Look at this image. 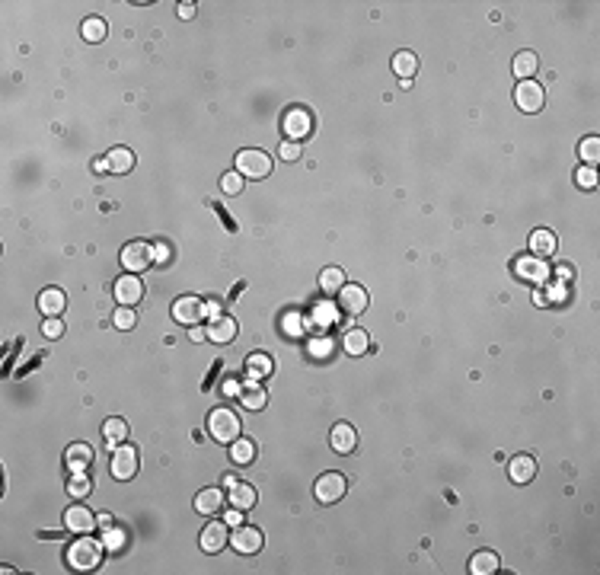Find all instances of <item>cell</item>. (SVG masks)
Segmentation results:
<instances>
[{
  "label": "cell",
  "mask_w": 600,
  "mask_h": 575,
  "mask_svg": "<svg viewBox=\"0 0 600 575\" xmlns=\"http://www.w3.org/2000/svg\"><path fill=\"white\" fill-rule=\"evenodd\" d=\"M99 560H103V544L93 540V537L77 540V544H70V550H68V566L77 569V572H93V569L99 566Z\"/></svg>",
  "instance_id": "obj_1"
},
{
  "label": "cell",
  "mask_w": 600,
  "mask_h": 575,
  "mask_svg": "<svg viewBox=\"0 0 600 575\" xmlns=\"http://www.w3.org/2000/svg\"><path fill=\"white\" fill-rule=\"evenodd\" d=\"M153 256H157V262H166V259H170V246H166V243H157V246H153Z\"/></svg>",
  "instance_id": "obj_44"
},
{
  "label": "cell",
  "mask_w": 600,
  "mask_h": 575,
  "mask_svg": "<svg viewBox=\"0 0 600 575\" xmlns=\"http://www.w3.org/2000/svg\"><path fill=\"white\" fill-rule=\"evenodd\" d=\"M502 569V560H498V553H492V550H479L470 560V572L473 575H492V572H498Z\"/></svg>",
  "instance_id": "obj_22"
},
{
  "label": "cell",
  "mask_w": 600,
  "mask_h": 575,
  "mask_svg": "<svg viewBox=\"0 0 600 575\" xmlns=\"http://www.w3.org/2000/svg\"><path fill=\"white\" fill-rule=\"evenodd\" d=\"M90 489H93V483H90V477H87V473H70L68 492L74 495V499H83V495H90Z\"/></svg>",
  "instance_id": "obj_35"
},
{
  "label": "cell",
  "mask_w": 600,
  "mask_h": 575,
  "mask_svg": "<svg viewBox=\"0 0 600 575\" xmlns=\"http://www.w3.org/2000/svg\"><path fill=\"white\" fill-rule=\"evenodd\" d=\"M208 339V329H198V326H192V342H202Z\"/></svg>",
  "instance_id": "obj_46"
},
{
  "label": "cell",
  "mask_w": 600,
  "mask_h": 575,
  "mask_svg": "<svg viewBox=\"0 0 600 575\" xmlns=\"http://www.w3.org/2000/svg\"><path fill=\"white\" fill-rule=\"evenodd\" d=\"M514 103L524 112H540L543 103H546V90L540 84H533V80H520L518 90H514Z\"/></svg>",
  "instance_id": "obj_7"
},
{
  "label": "cell",
  "mask_w": 600,
  "mask_h": 575,
  "mask_svg": "<svg viewBox=\"0 0 600 575\" xmlns=\"http://www.w3.org/2000/svg\"><path fill=\"white\" fill-rule=\"evenodd\" d=\"M345 492H348V483L342 473H323L316 479V502L320 505H336Z\"/></svg>",
  "instance_id": "obj_6"
},
{
  "label": "cell",
  "mask_w": 600,
  "mask_h": 575,
  "mask_svg": "<svg viewBox=\"0 0 600 575\" xmlns=\"http://www.w3.org/2000/svg\"><path fill=\"white\" fill-rule=\"evenodd\" d=\"M240 400L246 409H265V403H269V390L259 384H246L240 390Z\"/></svg>",
  "instance_id": "obj_29"
},
{
  "label": "cell",
  "mask_w": 600,
  "mask_h": 575,
  "mask_svg": "<svg viewBox=\"0 0 600 575\" xmlns=\"http://www.w3.org/2000/svg\"><path fill=\"white\" fill-rule=\"evenodd\" d=\"M246 371H249V378H269L275 371V364H271V358L265 352H255V355L246 358Z\"/></svg>",
  "instance_id": "obj_30"
},
{
  "label": "cell",
  "mask_w": 600,
  "mask_h": 575,
  "mask_svg": "<svg viewBox=\"0 0 600 575\" xmlns=\"http://www.w3.org/2000/svg\"><path fill=\"white\" fill-rule=\"evenodd\" d=\"M198 544H202L204 553H220L227 544H230V530H227V521H211V524H204L202 540H198Z\"/></svg>",
  "instance_id": "obj_11"
},
{
  "label": "cell",
  "mask_w": 600,
  "mask_h": 575,
  "mask_svg": "<svg viewBox=\"0 0 600 575\" xmlns=\"http://www.w3.org/2000/svg\"><path fill=\"white\" fill-rule=\"evenodd\" d=\"M64 524H68V530H74V534H90L99 521L87 505H70L68 511H64Z\"/></svg>",
  "instance_id": "obj_14"
},
{
  "label": "cell",
  "mask_w": 600,
  "mask_h": 575,
  "mask_svg": "<svg viewBox=\"0 0 600 575\" xmlns=\"http://www.w3.org/2000/svg\"><path fill=\"white\" fill-rule=\"evenodd\" d=\"M105 167H109V173H131L135 170V154L128 147H112L105 154Z\"/></svg>",
  "instance_id": "obj_21"
},
{
  "label": "cell",
  "mask_w": 600,
  "mask_h": 575,
  "mask_svg": "<svg viewBox=\"0 0 600 575\" xmlns=\"http://www.w3.org/2000/svg\"><path fill=\"white\" fill-rule=\"evenodd\" d=\"M393 70H396L399 80H412L415 70H419V58L412 52H396L393 54Z\"/></svg>",
  "instance_id": "obj_24"
},
{
  "label": "cell",
  "mask_w": 600,
  "mask_h": 575,
  "mask_svg": "<svg viewBox=\"0 0 600 575\" xmlns=\"http://www.w3.org/2000/svg\"><path fill=\"white\" fill-rule=\"evenodd\" d=\"M518 272L524 275V278H543V275H546V269H543L540 262H530V259H520V262H518Z\"/></svg>",
  "instance_id": "obj_40"
},
{
  "label": "cell",
  "mask_w": 600,
  "mask_h": 575,
  "mask_svg": "<svg viewBox=\"0 0 600 575\" xmlns=\"http://www.w3.org/2000/svg\"><path fill=\"white\" fill-rule=\"evenodd\" d=\"M224 508V489H202L195 499V511L198 515H218Z\"/></svg>",
  "instance_id": "obj_20"
},
{
  "label": "cell",
  "mask_w": 600,
  "mask_h": 575,
  "mask_svg": "<svg viewBox=\"0 0 600 575\" xmlns=\"http://www.w3.org/2000/svg\"><path fill=\"white\" fill-rule=\"evenodd\" d=\"M112 323L119 326V329H135L137 317H135V311H131V307H119V311H115V317H112Z\"/></svg>",
  "instance_id": "obj_39"
},
{
  "label": "cell",
  "mask_w": 600,
  "mask_h": 575,
  "mask_svg": "<svg viewBox=\"0 0 600 575\" xmlns=\"http://www.w3.org/2000/svg\"><path fill=\"white\" fill-rule=\"evenodd\" d=\"M96 521H99V524H103V528H112V515H99V518H96Z\"/></svg>",
  "instance_id": "obj_47"
},
{
  "label": "cell",
  "mask_w": 600,
  "mask_h": 575,
  "mask_svg": "<svg viewBox=\"0 0 600 575\" xmlns=\"http://www.w3.org/2000/svg\"><path fill=\"white\" fill-rule=\"evenodd\" d=\"M243 176L240 173H224V179H220V189H224V195H240L243 192Z\"/></svg>",
  "instance_id": "obj_37"
},
{
  "label": "cell",
  "mask_w": 600,
  "mask_h": 575,
  "mask_svg": "<svg viewBox=\"0 0 600 575\" xmlns=\"http://www.w3.org/2000/svg\"><path fill=\"white\" fill-rule=\"evenodd\" d=\"M93 447L87 445V441H74V445L64 451V463H68L70 473H87V467L93 463Z\"/></svg>",
  "instance_id": "obj_15"
},
{
  "label": "cell",
  "mask_w": 600,
  "mask_h": 575,
  "mask_svg": "<svg viewBox=\"0 0 600 575\" xmlns=\"http://www.w3.org/2000/svg\"><path fill=\"white\" fill-rule=\"evenodd\" d=\"M575 182L581 186V189H597V170L581 163V167L575 170Z\"/></svg>",
  "instance_id": "obj_36"
},
{
  "label": "cell",
  "mask_w": 600,
  "mask_h": 575,
  "mask_svg": "<svg viewBox=\"0 0 600 575\" xmlns=\"http://www.w3.org/2000/svg\"><path fill=\"white\" fill-rule=\"evenodd\" d=\"M204 317H208V311H204V301H202V297H195V294L176 297V304H173V320H176V323H182V326H198Z\"/></svg>",
  "instance_id": "obj_5"
},
{
  "label": "cell",
  "mask_w": 600,
  "mask_h": 575,
  "mask_svg": "<svg viewBox=\"0 0 600 575\" xmlns=\"http://www.w3.org/2000/svg\"><path fill=\"white\" fill-rule=\"evenodd\" d=\"M208 339H211V342H220V345L233 342V339H237V320H233V317H218V320H211V326H208Z\"/></svg>",
  "instance_id": "obj_19"
},
{
  "label": "cell",
  "mask_w": 600,
  "mask_h": 575,
  "mask_svg": "<svg viewBox=\"0 0 600 575\" xmlns=\"http://www.w3.org/2000/svg\"><path fill=\"white\" fill-rule=\"evenodd\" d=\"M368 304H370V297H368V291L361 285H342L338 288V307L345 313H352V317H358V313H364L368 311Z\"/></svg>",
  "instance_id": "obj_8"
},
{
  "label": "cell",
  "mask_w": 600,
  "mask_h": 575,
  "mask_svg": "<svg viewBox=\"0 0 600 575\" xmlns=\"http://www.w3.org/2000/svg\"><path fill=\"white\" fill-rule=\"evenodd\" d=\"M230 546L237 553H243V556H253V553L262 550V530L240 524V528H237V534L230 537Z\"/></svg>",
  "instance_id": "obj_12"
},
{
  "label": "cell",
  "mask_w": 600,
  "mask_h": 575,
  "mask_svg": "<svg viewBox=\"0 0 600 575\" xmlns=\"http://www.w3.org/2000/svg\"><path fill=\"white\" fill-rule=\"evenodd\" d=\"M342 285H345V272H342L338 265H329V269H323V272H320V288H323L326 294L338 291Z\"/></svg>",
  "instance_id": "obj_33"
},
{
  "label": "cell",
  "mask_w": 600,
  "mask_h": 575,
  "mask_svg": "<svg viewBox=\"0 0 600 575\" xmlns=\"http://www.w3.org/2000/svg\"><path fill=\"white\" fill-rule=\"evenodd\" d=\"M530 253H537V256H553L555 253V234L553 230H533L530 234Z\"/></svg>",
  "instance_id": "obj_28"
},
{
  "label": "cell",
  "mask_w": 600,
  "mask_h": 575,
  "mask_svg": "<svg viewBox=\"0 0 600 575\" xmlns=\"http://www.w3.org/2000/svg\"><path fill=\"white\" fill-rule=\"evenodd\" d=\"M224 521H227V528H240V524H243L240 508H233V511H227V518H224Z\"/></svg>",
  "instance_id": "obj_43"
},
{
  "label": "cell",
  "mask_w": 600,
  "mask_h": 575,
  "mask_svg": "<svg viewBox=\"0 0 600 575\" xmlns=\"http://www.w3.org/2000/svg\"><path fill=\"white\" fill-rule=\"evenodd\" d=\"M103 438L109 441L112 447H119L121 441L128 438V422H125V419H119V416L105 419V422H103Z\"/></svg>",
  "instance_id": "obj_26"
},
{
  "label": "cell",
  "mask_w": 600,
  "mask_h": 575,
  "mask_svg": "<svg viewBox=\"0 0 600 575\" xmlns=\"http://www.w3.org/2000/svg\"><path fill=\"white\" fill-rule=\"evenodd\" d=\"M83 38L87 42H103L105 38V20H99V16H90V20H83Z\"/></svg>",
  "instance_id": "obj_34"
},
{
  "label": "cell",
  "mask_w": 600,
  "mask_h": 575,
  "mask_svg": "<svg viewBox=\"0 0 600 575\" xmlns=\"http://www.w3.org/2000/svg\"><path fill=\"white\" fill-rule=\"evenodd\" d=\"M578 157L585 160V167H597V160H600V137L597 135L585 137V141L578 144Z\"/></svg>",
  "instance_id": "obj_32"
},
{
  "label": "cell",
  "mask_w": 600,
  "mask_h": 575,
  "mask_svg": "<svg viewBox=\"0 0 600 575\" xmlns=\"http://www.w3.org/2000/svg\"><path fill=\"white\" fill-rule=\"evenodd\" d=\"M342 348H345L348 355H364L370 348V336L364 333V329H348V333L342 336Z\"/></svg>",
  "instance_id": "obj_25"
},
{
  "label": "cell",
  "mask_w": 600,
  "mask_h": 575,
  "mask_svg": "<svg viewBox=\"0 0 600 575\" xmlns=\"http://www.w3.org/2000/svg\"><path fill=\"white\" fill-rule=\"evenodd\" d=\"M310 131H313V119H310L307 109H291V112L285 115V135L287 141H300V137H307Z\"/></svg>",
  "instance_id": "obj_13"
},
{
  "label": "cell",
  "mask_w": 600,
  "mask_h": 575,
  "mask_svg": "<svg viewBox=\"0 0 600 575\" xmlns=\"http://www.w3.org/2000/svg\"><path fill=\"white\" fill-rule=\"evenodd\" d=\"M137 473V451L131 445H119L112 454V477L115 479H131Z\"/></svg>",
  "instance_id": "obj_9"
},
{
  "label": "cell",
  "mask_w": 600,
  "mask_h": 575,
  "mask_svg": "<svg viewBox=\"0 0 600 575\" xmlns=\"http://www.w3.org/2000/svg\"><path fill=\"white\" fill-rule=\"evenodd\" d=\"M208 431L214 441H227V445H233V441L240 438V416L237 412H230V409H214L208 416Z\"/></svg>",
  "instance_id": "obj_2"
},
{
  "label": "cell",
  "mask_w": 600,
  "mask_h": 575,
  "mask_svg": "<svg viewBox=\"0 0 600 575\" xmlns=\"http://www.w3.org/2000/svg\"><path fill=\"white\" fill-rule=\"evenodd\" d=\"M508 477L514 479L518 486H527L533 477H537V461H533L530 454H518L514 461H511V467H508Z\"/></svg>",
  "instance_id": "obj_18"
},
{
  "label": "cell",
  "mask_w": 600,
  "mask_h": 575,
  "mask_svg": "<svg viewBox=\"0 0 600 575\" xmlns=\"http://www.w3.org/2000/svg\"><path fill=\"white\" fill-rule=\"evenodd\" d=\"M329 441H332V451H336V454H352L354 447H358V431H354L348 422H338V425H332Z\"/></svg>",
  "instance_id": "obj_16"
},
{
  "label": "cell",
  "mask_w": 600,
  "mask_h": 575,
  "mask_svg": "<svg viewBox=\"0 0 600 575\" xmlns=\"http://www.w3.org/2000/svg\"><path fill=\"white\" fill-rule=\"evenodd\" d=\"M537 64H540V61H537L533 52H520L518 58H514V77H518V80H533Z\"/></svg>",
  "instance_id": "obj_31"
},
{
  "label": "cell",
  "mask_w": 600,
  "mask_h": 575,
  "mask_svg": "<svg viewBox=\"0 0 600 575\" xmlns=\"http://www.w3.org/2000/svg\"><path fill=\"white\" fill-rule=\"evenodd\" d=\"M42 336H45V339H61V336H64V323H61V317H45L42 320Z\"/></svg>",
  "instance_id": "obj_38"
},
{
  "label": "cell",
  "mask_w": 600,
  "mask_h": 575,
  "mask_svg": "<svg viewBox=\"0 0 600 575\" xmlns=\"http://www.w3.org/2000/svg\"><path fill=\"white\" fill-rule=\"evenodd\" d=\"M278 157L287 160V163H294V160H300V144L297 141H285L281 147H278Z\"/></svg>",
  "instance_id": "obj_41"
},
{
  "label": "cell",
  "mask_w": 600,
  "mask_h": 575,
  "mask_svg": "<svg viewBox=\"0 0 600 575\" xmlns=\"http://www.w3.org/2000/svg\"><path fill=\"white\" fill-rule=\"evenodd\" d=\"M64 307H68V294H64V288H45V291L38 294V311L45 313V317H61Z\"/></svg>",
  "instance_id": "obj_17"
},
{
  "label": "cell",
  "mask_w": 600,
  "mask_h": 575,
  "mask_svg": "<svg viewBox=\"0 0 600 575\" xmlns=\"http://www.w3.org/2000/svg\"><path fill=\"white\" fill-rule=\"evenodd\" d=\"M121 544H125V537H121L119 530H112V528H109V534H105V546H109V550H119Z\"/></svg>",
  "instance_id": "obj_42"
},
{
  "label": "cell",
  "mask_w": 600,
  "mask_h": 575,
  "mask_svg": "<svg viewBox=\"0 0 600 575\" xmlns=\"http://www.w3.org/2000/svg\"><path fill=\"white\" fill-rule=\"evenodd\" d=\"M141 297H144V285L137 275L128 272L115 281V301H119V307H135Z\"/></svg>",
  "instance_id": "obj_10"
},
{
  "label": "cell",
  "mask_w": 600,
  "mask_h": 575,
  "mask_svg": "<svg viewBox=\"0 0 600 575\" xmlns=\"http://www.w3.org/2000/svg\"><path fill=\"white\" fill-rule=\"evenodd\" d=\"M255 457V441L253 438H237L230 445V461L237 463V467H249Z\"/></svg>",
  "instance_id": "obj_23"
},
{
  "label": "cell",
  "mask_w": 600,
  "mask_h": 575,
  "mask_svg": "<svg viewBox=\"0 0 600 575\" xmlns=\"http://www.w3.org/2000/svg\"><path fill=\"white\" fill-rule=\"evenodd\" d=\"M237 173L243 179H265L271 173V157L265 151H240L237 154Z\"/></svg>",
  "instance_id": "obj_4"
},
{
  "label": "cell",
  "mask_w": 600,
  "mask_h": 575,
  "mask_svg": "<svg viewBox=\"0 0 600 575\" xmlns=\"http://www.w3.org/2000/svg\"><path fill=\"white\" fill-rule=\"evenodd\" d=\"M227 499L233 502V508H240V511H246V508L255 505V489L246 483H237L230 486V492H227Z\"/></svg>",
  "instance_id": "obj_27"
},
{
  "label": "cell",
  "mask_w": 600,
  "mask_h": 575,
  "mask_svg": "<svg viewBox=\"0 0 600 575\" xmlns=\"http://www.w3.org/2000/svg\"><path fill=\"white\" fill-rule=\"evenodd\" d=\"M157 262V256H153V246H150L147 240H131L121 246V265H125L131 275L144 272L147 265Z\"/></svg>",
  "instance_id": "obj_3"
},
{
  "label": "cell",
  "mask_w": 600,
  "mask_h": 575,
  "mask_svg": "<svg viewBox=\"0 0 600 575\" xmlns=\"http://www.w3.org/2000/svg\"><path fill=\"white\" fill-rule=\"evenodd\" d=\"M179 16L182 20H192L195 16V3H179Z\"/></svg>",
  "instance_id": "obj_45"
}]
</instances>
